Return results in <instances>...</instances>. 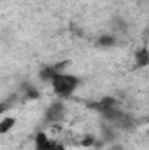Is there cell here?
<instances>
[{
    "mask_svg": "<svg viewBox=\"0 0 149 150\" xmlns=\"http://www.w3.org/2000/svg\"><path fill=\"white\" fill-rule=\"evenodd\" d=\"M117 134H119V129L117 127H114L112 124H109V122H102V138H104V142H109V143H112L116 138H117Z\"/></svg>",
    "mask_w": 149,
    "mask_h": 150,
    "instance_id": "cell-4",
    "label": "cell"
},
{
    "mask_svg": "<svg viewBox=\"0 0 149 150\" xmlns=\"http://www.w3.org/2000/svg\"><path fill=\"white\" fill-rule=\"evenodd\" d=\"M65 112H67L65 105H63L62 101H54V103H51V105L47 107L44 119H46V122H49V124H56V122H62V120L65 119Z\"/></svg>",
    "mask_w": 149,
    "mask_h": 150,
    "instance_id": "cell-2",
    "label": "cell"
},
{
    "mask_svg": "<svg viewBox=\"0 0 149 150\" xmlns=\"http://www.w3.org/2000/svg\"><path fill=\"white\" fill-rule=\"evenodd\" d=\"M116 44V37L114 35H102L98 38V45L100 47H112Z\"/></svg>",
    "mask_w": 149,
    "mask_h": 150,
    "instance_id": "cell-7",
    "label": "cell"
},
{
    "mask_svg": "<svg viewBox=\"0 0 149 150\" xmlns=\"http://www.w3.org/2000/svg\"><path fill=\"white\" fill-rule=\"evenodd\" d=\"M35 150H65V147L54 140H51L46 133L39 131L35 134Z\"/></svg>",
    "mask_w": 149,
    "mask_h": 150,
    "instance_id": "cell-3",
    "label": "cell"
},
{
    "mask_svg": "<svg viewBox=\"0 0 149 150\" xmlns=\"http://www.w3.org/2000/svg\"><path fill=\"white\" fill-rule=\"evenodd\" d=\"M14 117H4L2 122H0V133H7L12 126H14Z\"/></svg>",
    "mask_w": 149,
    "mask_h": 150,
    "instance_id": "cell-8",
    "label": "cell"
},
{
    "mask_svg": "<svg viewBox=\"0 0 149 150\" xmlns=\"http://www.w3.org/2000/svg\"><path fill=\"white\" fill-rule=\"evenodd\" d=\"M21 93H23L25 98H28V100H35V98H39V91L30 84V82L21 84Z\"/></svg>",
    "mask_w": 149,
    "mask_h": 150,
    "instance_id": "cell-5",
    "label": "cell"
},
{
    "mask_svg": "<svg viewBox=\"0 0 149 150\" xmlns=\"http://www.w3.org/2000/svg\"><path fill=\"white\" fill-rule=\"evenodd\" d=\"M135 65L137 67H146V65H149V51L148 49H140L135 54Z\"/></svg>",
    "mask_w": 149,
    "mask_h": 150,
    "instance_id": "cell-6",
    "label": "cell"
},
{
    "mask_svg": "<svg viewBox=\"0 0 149 150\" xmlns=\"http://www.w3.org/2000/svg\"><path fill=\"white\" fill-rule=\"evenodd\" d=\"M79 84H81V79L79 77L63 74V72H58V74L54 75V79L51 80V87H53L54 94H58L60 98L72 96Z\"/></svg>",
    "mask_w": 149,
    "mask_h": 150,
    "instance_id": "cell-1",
    "label": "cell"
}]
</instances>
